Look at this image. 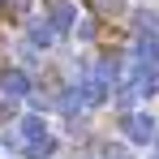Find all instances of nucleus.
Returning a JSON list of instances; mask_svg holds the SVG:
<instances>
[{
    "label": "nucleus",
    "instance_id": "nucleus-1",
    "mask_svg": "<svg viewBox=\"0 0 159 159\" xmlns=\"http://www.w3.org/2000/svg\"><path fill=\"white\" fill-rule=\"evenodd\" d=\"M155 116H151V112H129V116H125V138H129V142H138V146H142V142H155Z\"/></svg>",
    "mask_w": 159,
    "mask_h": 159
},
{
    "label": "nucleus",
    "instance_id": "nucleus-2",
    "mask_svg": "<svg viewBox=\"0 0 159 159\" xmlns=\"http://www.w3.org/2000/svg\"><path fill=\"white\" fill-rule=\"evenodd\" d=\"M0 95H4V99H26L30 95L26 69H4V73H0Z\"/></svg>",
    "mask_w": 159,
    "mask_h": 159
},
{
    "label": "nucleus",
    "instance_id": "nucleus-3",
    "mask_svg": "<svg viewBox=\"0 0 159 159\" xmlns=\"http://www.w3.org/2000/svg\"><path fill=\"white\" fill-rule=\"evenodd\" d=\"M52 30L56 34H65V30H73V22H78V4L73 0H52Z\"/></svg>",
    "mask_w": 159,
    "mask_h": 159
},
{
    "label": "nucleus",
    "instance_id": "nucleus-4",
    "mask_svg": "<svg viewBox=\"0 0 159 159\" xmlns=\"http://www.w3.org/2000/svg\"><path fill=\"white\" fill-rule=\"evenodd\" d=\"M78 99H82L86 107H99V103H107V82L99 78V73H95V78H86V82L78 86Z\"/></svg>",
    "mask_w": 159,
    "mask_h": 159
},
{
    "label": "nucleus",
    "instance_id": "nucleus-5",
    "mask_svg": "<svg viewBox=\"0 0 159 159\" xmlns=\"http://www.w3.org/2000/svg\"><path fill=\"white\" fill-rule=\"evenodd\" d=\"M26 34H30V48H52L56 43V30L48 17H34V22H26Z\"/></svg>",
    "mask_w": 159,
    "mask_h": 159
},
{
    "label": "nucleus",
    "instance_id": "nucleus-6",
    "mask_svg": "<svg viewBox=\"0 0 159 159\" xmlns=\"http://www.w3.org/2000/svg\"><path fill=\"white\" fill-rule=\"evenodd\" d=\"M133 56H138V69L159 65V34H142V39H138V48H133Z\"/></svg>",
    "mask_w": 159,
    "mask_h": 159
},
{
    "label": "nucleus",
    "instance_id": "nucleus-7",
    "mask_svg": "<svg viewBox=\"0 0 159 159\" xmlns=\"http://www.w3.org/2000/svg\"><path fill=\"white\" fill-rule=\"evenodd\" d=\"M39 138H48L43 116H22V120H17V142H22V146H30V142H39Z\"/></svg>",
    "mask_w": 159,
    "mask_h": 159
},
{
    "label": "nucleus",
    "instance_id": "nucleus-8",
    "mask_svg": "<svg viewBox=\"0 0 159 159\" xmlns=\"http://www.w3.org/2000/svg\"><path fill=\"white\" fill-rule=\"evenodd\" d=\"M129 90L146 99V95H155V90H159V78L151 73V69H138V73H133V82H129Z\"/></svg>",
    "mask_w": 159,
    "mask_h": 159
},
{
    "label": "nucleus",
    "instance_id": "nucleus-9",
    "mask_svg": "<svg viewBox=\"0 0 159 159\" xmlns=\"http://www.w3.org/2000/svg\"><path fill=\"white\" fill-rule=\"evenodd\" d=\"M133 26H138V34H155V30H159V17L151 13V9H138V13H133Z\"/></svg>",
    "mask_w": 159,
    "mask_h": 159
},
{
    "label": "nucleus",
    "instance_id": "nucleus-10",
    "mask_svg": "<svg viewBox=\"0 0 159 159\" xmlns=\"http://www.w3.org/2000/svg\"><path fill=\"white\" fill-rule=\"evenodd\" d=\"M52 151H56V138L48 133V138H39V142H30V146H26V159H48Z\"/></svg>",
    "mask_w": 159,
    "mask_h": 159
},
{
    "label": "nucleus",
    "instance_id": "nucleus-11",
    "mask_svg": "<svg viewBox=\"0 0 159 159\" xmlns=\"http://www.w3.org/2000/svg\"><path fill=\"white\" fill-rule=\"evenodd\" d=\"M9 9H13V17H26V13H30V0H9Z\"/></svg>",
    "mask_w": 159,
    "mask_h": 159
},
{
    "label": "nucleus",
    "instance_id": "nucleus-12",
    "mask_svg": "<svg viewBox=\"0 0 159 159\" xmlns=\"http://www.w3.org/2000/svg\"><path fill=\"white\" fill-rule=\"evenodd\" d=\"M95 4H99L103 13H120V9H125V0H95Z\"/></svg>",
    "mask_w": 159,
    "mask_h": 159
},
{
    "label": "nucleus",
    "instance_id": "nucleus-13",
    "mask_svg": "<svg viewBox=\"0 0 159 159\" xmlns=\"http://www.w3.org/2000/svg\"><path fill=\"white\" fill-rule=\"evenodd\" d=\"M155 142H159V129H155Z\"/></svg>",
    "mask_w": 159,
    "mask_h": 159
}]
</instances>
